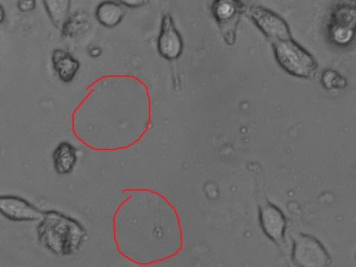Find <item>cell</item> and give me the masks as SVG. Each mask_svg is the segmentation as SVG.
Instances as JSON below:
<instances>
[{"instance_id": "1", "label": "cell", "mask_w": 356, "mask_h": 267, "mask_svg": "<svg viewBox=\"0 0 356 267\" xmlns=\"http://www.w3.org/2000/svg\"><path fill=\"white\" fill-rule=\"evenodd\" d=\"M38 221L36 227L38 241L56 256L75 254L87 238L88 232L83 225L60 211L45 210Z\"/></svg>"}, {"instance_id": "2", "label": "cell", "mask_w": 356, "mask_h": 267, "mask_svg": "<svg viewBox=\"0 0 356 267\" xmlns=\"http://www.w3.org/2000/svg\"><path fill=\"white\" fill-rule=\"evenodd\" d=\"M279 64L289 73L299 77H309L316 69L312 56L291 38L273 43Z\"/></svg>"}, {"instance_id": "3", "label": "cell", "mask_w": 356, "mask_h": 267, "mask_svg": "<svg viewBox=\"0 0 356 267\" xmlns=\"http://www.w3.org/2000/svg\"><path fill=\"white\" fill-rule=\"evenodd\" d=\"M293 257L301 267H326L328 255L322 243L315 237L302 234L293 243Z\"/></svg>"}, {"instance_id": "4", "label": "cell", "mask_w": 356, "mask_h": 267, "mask_svg": "<svg viewBox=\"0 0 356 267\" xmlns=\"http://www.w3.org/2000/svg\"><path fill=\"white\" fill-rule=\"evenodd\" d=\"M43 212V210L21 196L0 194V214L10 221H38L42 218Z\"/></svg>"}, {"instance_id": "5", "label": "cell", "mask_w": 356, "mask_h": 267, "mask_svg": "<svg viewBox=\"0 0 356 267\" xmlns=\"http://www.w3.org/2000/svg\"><path fill=\"white\" fill-rule=\"evenodd\" d=\"M248 12L258 27L273 43L291 38L287 24L273 12L257 6H250Z\"/></svg>"}, {"instance_id": "6", "label": "cell", "mask_w": 356, "mask_h": 267, "mask_svg": "<svg viewBox=\"0 0 356 267\" xmlns=\"http://www.w3.org/2000/svg\"><path fill=\"white\" fill-rule=\"evenodd\" d=\"M183 47L181 35L177 31L171 15H164L157 40L159 54L167 60H172L181 56Z\"/></svg>"}, {"instance_id": "7", "label": "cell", "mask_w": 356, "mask_h": 267, "mask_svg": "<svg viewBox=\"0 0 356 267\" xmlns=\"http://www.w3.org/2000/svg\"><path fill=\"white\" fill-rule=\"evenodd\" d=\"M243 6L238 1H218L213 2L212 13L218 22L227 43L233 44L235 29Z\"/></svg>"}, {"instance_id": "8", "label": "cell", "mask_w": 356, "mask_h": 267, "mask_svg": "<svg viewBox=\"0 0 356 267\" xmlns=\"http://www.w3.org/2000/svg\"><path fill=\"white\" fill-rule=\"evenodd\" d=\"M259 222L262 230L271 240L280 242L284 238L286 222L280 209L271 203H265L259 210Z\"/></svg>"}, {"instance_id": "9", "label": "cell", "mask_w": 356, "mask_h": 267, "mask_svg": "<svg viewBox=\"0 0 356 267\" xmlns=\"http://www.w3.org/2000/svg\"><path fill=\"white\" fill-rule=\"evenodd\" d=\"M355 8L348 5L339 6L334 13L331 33L338 43H346L353 34Z\"/></svg>"}, {"instance_id": "10", "label": "cell", "mask_w": 356, "mask_h": 267, "mask_svg": "<svg viewBox=\"0 0 356 267\" xmlns=\"http://www.w3.org/2000/svg\"><path fill=\"white\" fill-rule=\"evenodd\" d=\"M77 161L76 149L67 141L60 142L53 151V168L56 173L59 175H67L72 173Z\"/></svg>"}, {"instance_id": "11", "label": "cell", "mask_w": 356, "mask_h": 267, "mask_svg": "<svg viewBox=\"0 0 356 267\" xmlns=\"http://www.w3.org/2000/svg\"><path fill=\"white\" fill-rule=\"evenodd\" d=\"M51 61L59 79L65 83L72 81L80 67L79 60L68 51L61 49L54 50Z\"/></svg>"}, {"instance_id": "12", "label": "cell", "mask_w": 356, "mask_h": 267, "mask_svg": "<svg viewBox=\"0 0 356 267\" xmlns=\"http://www.w3.org/2000/svg\"><path fill=\"white\" fill-rule=\"evenodd\" d=\"M120 2L105 1L101 2L95 10V17L99 24L108 28L118 25L125 15Z\"/></svg>"}, {"instance_id": "13", "label": "cell", "mask_w": 356, "mask_h": 267, "mask_svg": "<svg viewBox=\"0 0 356 267\" xmlns=\"http://www.w3.org/2000/svg\"><path fill=\"white\" fill-rule=\"evenodd\" d=\"M44 6L54 24L62 29L67 19L70 8V1H44Z\"/></svg>"}, {"instance_id": "14", "label": "cell", "mask_w": 356, "mask_h": 267, "mask_svg": "<svg viewBox=\"0 0 356 267\" xmlns=\"http://www.w3.org/2000/svg\"><path fill=\"white\" fill-rule=\"evenodd\" d=\"M88 27V14L83 11H77L68 17L61 30L64 35L74 37L86 31Z\"/></svg>"}, {"instance_id": "15", "label": "cell", "mask_w": 356, "mask_h": 267, "mask_svg": "<svg viewBox=\"0 0 356 267\" xmlns=\"http://www.w3.org/2000/svg\"><path fill=\"white\" fill-rule=\"evenodd\" d=\"M322 83L327 89L341 88L345 86V79L337 72L327 70L321 76Z\"/></svg>"}, {"instance_id": "16", "label": "cell", "mask_w": 356, "mask_h": 267, "mask_svg": "<svg viewBox=\"0 0 356 267\" xmlns=\"http://www.w3.org/2000/svg\"><path fill=\"white\" fill-rule=\"evenodd\" d=\"M17 6L22 12H30L35 9V1H19L17 3Z\"/></svg>"}, {"instance_id": "17", "label": "cell", "mask_w": 356, "mask_h": 267, "mask_svg": "<svg viewBox=\"0 0 356 267\" xmlns=\"http://www.w3.org/2000/svg\"><path fill=\"white\" fill-rule=\"evenodd\" d=\"M147 1L144 0H127V1H120V3L122 4L124 6H126L127 7L129 8H138L143 6L146 3H147Z\"/></svg>"}, {"instance_id": "18", "label": "cell", "mask_w": 356, "mask_h": 267, "mask_svg": "<svg viewBox=\"0 0 356 267\" xmlns=\"http://www.w3.org/2000/svg\"><path fill=\"white\" fill-rule=\"evenodd\" d=\"M89 54L91 56L97 57L102 54V49L97 47H93L89 50Z\"/></svg>"}, {"instance_id": "19", "label": "cell", "mask_w": 356, "mask_h": 267, "mask_svg": "<svg viewBox=\"0 0 356 267\" xmlns=\"http://www.w3.org/2000/svg\"><path fill=\"white\" fill-rule=\"evenodd\" d=\"M6 18V11L3 7L0 4V24L3 22Z\"/></svg>"}]
</instances>
